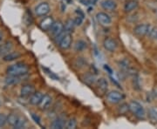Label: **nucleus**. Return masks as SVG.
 Returning <instances> with one entry per match:
<instances>
[{"mask_svg": "<svg viewBox=\"0 0 157 129\" xmlns=\"http://www.w3.org/2000/svg\"><path fill=\"white\" fill-rule=\"evenodd\" d=\"M32 117L33 119L34 120H35V122L36 123H38L39 125H41V122H40V119L39 118V116H37L35 113H32Z\"/></svg>", "mask_w": 157, "mask_h": 129, "instance_id": "32", "label": "nucleus"}, {"mask_svg": "<svg viewBox=\"0 0 157 129\" xmlns=\"http://www.w3.org/2000/svg\"><path fill=\"white\" fill-rule=\"evenodd\" d=\"M44 94L40 92H35L33 95L30 97V103L33 106H39L40 101L42 100Z\"/></svg>", "mask_w": 157, "mask_h": 129, "instance_id": "18", "label": "nucleus"}, {"mask_svg": "<svg viewBox=\"0 0 157 129\" xmlns=\"http://www.w3.org/2000/svg\"><path fill=\"white\" fill-rule=\"evenodd\" d=\"M76 126H77V120L75 118H70L68 120H67L66 128L73 129L76 127Z\"/></svg>", "mask_w": 157, "mask_h": 129, "instance_id": "26", "label": "nucleus"}, {"mask_svg": "<svg viewBox=\"0 0 157 129\" xmlns=\"http://www.w3.org/2000/svg\"><path fill=\"white\" fill-rule=\"evenodd\" d=\"M67 120L62 116H59L53 120V121L51 124V127L53 129H63L66 127Z\"/></svg>", "mask_w": 157, "mask_h": 129, "instance_id": "12", "label": "nucleus"}, {"mask_svg": "<svg viewBox=\"0 0 157 129\" xmlns=\"http://www.w3.org/2000/svg\"><path fill=\"white\" fill-rule=\"evenodd\" d=\"M51 32L52 34V36L54 38H56L57 36H59V34L65 32V28H64V24L60 21H54L52 28H51Z\"/></svg>", "mask_w": 157, "mask_h": 129, "instance_id": "8", "label": "nucleus"}, {"mask_svg": "<svg viewBox=\"0 0 157 129\" xmlns=\"http://www.w3.org/2000/svg\"><path fill=\"white\" fill-rule=\"evenodd\" d=\"M103 45H104V48L110 52L115 51L118 47L117 42L111 38H106L103 41Z\"/></svg>", "mask_w": 157, "mask_h": 129, "instance_id": "9", "label": "nucleus"}, {"mask_svg": "<svg viewBox=\"0 0 157 129\" xmlns=\"http://www.w3.org/2000/svg\"><path fill=\"white\" fill-rule=\"evenodd\" d=\"M74 65L78 68H82L84 67L86 65V61L83 58H78L75 60V62H74Z\"/></svg>", "mask_w": 157, "mask_h": 129, "instance_id": "28", "label": "nucleus"}, {"mask_svg": "<svg viewBox=\"0 0 157 129\" xmlns=\"http://www.w3.org/2000/svg\"><path fill=\"white\" fill-rule=\"evenodd\" d=\"M74 22H73V19H67L65 25H64V28H65V32H68V33H71L74 29Z\"/></svg>", "mask_w": 157, "mask_h": 129, "instance_id": "21", "label": "nucleus"}, {"mask_svg": "<svg viewBox=\"0 0 157 129\" xmlns=\"http://www.w3.org/2000/svg\"><path fill=\"white\" fill-rule=\"evenodd\" d=\"M45 70L46 71V72H47V73L49 74V76H50V77H52V79H55V80H58V79H59V77H57V76L55 75V74H54V73H52V72H50V71H48L47 69H45Z\"/></svg>", "mask_w": 157, "mask_h": 129, "instance_id": "33", "label": "nucleus"}, {"mask_svg": "<svg viewBox=\"0 0 157 129\" xmlns=\"http://www.w3.org/2000/svg\"><path fill=\"white\" fill-rule=\"evenodd\" d=\"M86 43L84 40H78L74 45V50L76 51H83L86 48Z\"/></svg>", "mask_w": 157, "mask_h": 129, "instance_id": "22", "label": "nucleus"}, {"mask_svg": "<svg viewBox=\"0 0 157 129\" xmlns=\"http://www.w3.org/2000/svg\"><path fill=\"white\" fill-rule=\"evenodd\" d=\"M101 6L106 11H113L116 10L117 4L114 0H102L101 2Z\"/></svg>", "mask_w": 157, "mask_h": 129, "instance_id": "14", "label": "nucleus"}, {"mask_svg": "<svg viewBox=\"0 0 157 129\" xmlns=\"http://www.w3.org/2000/svg\"><path fill=\"white\" fill-rule=\"evenodd\" d=\"M156 39H157V36H156Z\"/></svg>", "mask_w": 157, "mask_h": 129, "instance_id": "36", "label": "nucleus"}, {"mask_svg": "<svg viewBox=\"0 0 157 129\" xmlns=\"http://www.w3.org/2000/svg\"><path fill=\"white\" fill-rule=\"evenodd\" d=\"M22 77L23 76H21V77H17V76H10V75H8V77L6 78L5 81H6V85H12L17 84L18 82H20Z\"/></svg>", "mask_w": 157, "mask_h": 129, "instance_id": "20", "label": "nucleus"}, {"mask_svg": "<svg viewBox=\"0 0 157 129\" xmlns=\"http://www.w3.org/2000/svg\"><path fill=\"white\" fill-rule=\"evenodd\" d=\"M52 97L49 95H47V94L44 95L39 105L40 110L45 111V110L49 109L51 107V105H52Z\"/></svg>", "mask_w": 157, "mask_h": 129, "instance_id": "13", "label": "nucleus"}, {"mask_svg": "<svg viewBox=\"0 0 157 129\" xmlns=\"http://www.w3.org/2000/svg\"><path fill=\"white\" fill-rule=\"evenodd\" d=\"M150 25L147 24H141V25H138L137 26H135L134 29V33L138 36V37H144L147 35V32L150 29Z\"/></svg>", "mask_w": 157, "mask_h": 129, "instance_id": "7", "label": "nucleus"}, {"mask_svg": "<svg viewBox=\"0 0 157 129\" xmlns=\"http://www.w3.org/2000/svg\"><path fill=\"white\" fill-rule=\"evenodd\" d=\"M50 6L46 2L39 3L38 6L35 7V14L38 17H45L50 12Z\"/></svg>", "mask_w": 157, "mask_h": 129, "instance_id": "4", "label": "nucleus"}, {"mask_svg": "<svg viewBox=\"0 0 157 129\" xmlns=\"http://www.w3.org/2000/svg\"><path fill=\"white\" fill-rule=\"evenodd\" d=\"M13 45L11 41H6L5 43H2L0 45V56L4 57L6 54H8L12 49Z\"/></svg>", "mask_w": 157, "mask_h": 129, "instance_id": "15", "label": "nucleus"}, {"mask_svg": "<svg viewBox=\"0 0 157 129\" xmlns=\"http://www.w3.org/2000/svg\"><path fill=\"white\" fill-rule=\"evenodd\" d=\"M2 43H3V38L2 36H0V45H2Z\"/></svg>", "mask_w": 157, "mask_h": 129, "instance_id": "35", "label": "nucleus"}, {"mask_svg": "<svg viewBox=\"0 0 157 129\" xmlns=\"http://www.w3.org/2000/svg\"><path fill=\"white\" fill-rule=\"evenodd\" d=\"M149 116L151 117L154 120H156L157 121V111L156 110H154V109H151L149 111Z\"/></svg>", "mask_w": 157, "mask_h": 129, "instance_id": "31", "label": "nucleus"}, {"mask_svg": "<svg viewBox=\"0 0 157 129\" xmlns=\"http://www.w3.org/2000/svg\"><path fill=\"white\" fill-rule=\"evenodd\" d=\"M153 95H154L155 98H156L157 99V87H155V88L154 89V91H153Z\"/></svg>", "mask_w": 157, "mask_h": 129, "instance_id": "34", "label": "nucleus"}, {"mask_svg": "<svg viewBox=\"0 0 157 129\" xmlns=\"http://www.w3.org/2000/svg\"><path fill=\"white\" fill-rule=\"evenodd\" d=\"M97 86L101 93H106L108 89V82L105 78H100L97 80Z\"/></svg>", "mask_w": 157, "mask_h": 129, "instance_id": "17", "label": "nucleus"}, {"mask_svg": "<svg viewBox=\"0 0 157 129\" xmlns=\"http://www.w3.org/2000/svg\"><path fill=\"white\" fill-rule=\"evenodd\" d=\"M20 56H21L20 53L17 52V51H11V52L10 51L8 54H6V55L3 57V60L6 62H11L18 59Z\"/></svg>", "mask_w": 157, "mask_h": 129, "instance_id": "19", "label": "nucleus"}, {"mask_svg": "<svg viewBox=\"0 0 157 129\" xmlns=\"http://www.w3.org/2000/svg\"><path fill=\"white\" fill-rule=\"evenodd\" d=\"M96 19H97V21L98 23L102 25V26H107V25H111V23H112V18L111 17L106 13V12H98L97 14H96Z\"/></svg>", "mask_w": 157, "mask_h": 129, "instance_id": "5", "label": "nucleus"}, {"mask_svg": "<svg viewBox=\"0 0 157 129\" xmlns=\"http://www.w3.org/2000/svg\"><path fill=\"white\" fill-rule=\"evenodd\" d=\"M84 80H85V82L88 85L94 84L96 81L95 77H94L93 74H86V75H85Z\"/></svg>", "mask_w": 157, "mask_h": 129, "instance_id": "27", "label": "nucleus"}, {"mask_svg": "<svg viewBox=\"0 0 157 129\" xmlns=\"http://www.w3.org/2000/svg\"><path fill=\"white\" fill-rule=\"evenodd\" d=\"M107 101H109L110 103H112V104H118V103H120V102H121V101H123L125 96H124L122 93L113 90V91H111V92H109L107 93Z\"/></svg>", "mask_w": 157, "mask_h": 129, "instance_id": "3", "label": "nucleus"}, {"mask_svg": "<svg viewBox=\"0 0 157 129\" xmlns=\"http://www.w3.org/2000/svg\"><path fill=\"white\" fill-rule=\"evenodd\" d=\"M18 117H19V116H18L17 114H16V113H11V114H9V115L7 116V123L13 127L14 125L17 122Z\"/></svg>", "mask_w": 157, "mask_h": 129, "instance_id": "24", "label": "nucleus"}, {"mask_svg": "<svg viewBox=\"0 0 157 129\" xmlns=\"http://www.w3.org/2000/svg\"><path fill=\"white\" fill-rule=\"evenodd\" d=\"M129 110V105L128 104H122L119 107V111L121 113H125L127 111Z\"/></svg>", "mask_w": 157, "mask_h": 129, "instance_id": "30", "label": "nucleus"}, {"mask_svg": "<svg viewBox=\"0 0 157 129\" xmlns=\"http://www.w3.org/2000/svg\"><path fill=\"white\" fill-rule=\"evenodd\" d=\"M25 125H26V121H25V120L19 116L18 119H17V122H16V124L14 125V127H13L16 129H22V128H25Z\"/></svg>", "mask_w": 157, "mask_h": 129, "instance_id": "25", "label": "nucleus"}, {"mask_svg": "<svg viewBox=\"0 0 157 129\" xmlns=\"http://www.w3.org/2000/svg\"><path fill=\"white\" fill-rule=\"evenodd\" d=\"M28 72V66L23 62H18V63L14 64V65H11L6 69L7 75H10V76L21 77V76H25V74H27Z\"/></svg>", "mask_w": 157, "mask_h": 129, "instance_id": "1", "label": "nucleus"}, {"mask_svg": "<svg viewBox=\"0 0 157 129\" xmlns=\"http://www.w3.org/2000/svg\"><path fill=\"white\" fill-rule=\"evenodd\" d=\"M129 110L135 114L137 118L144 119L146 117V112L144 107L137 101H131L129 103Z\"/></svg>", "mask_w": 157, "mask_h": 129, "instance_id": "2", "label": "nucleus"}, {"mask_svg": "<svg viewBox=\"0 0 157 129\" xmlns=\"http://www.w3.org/2000/svg\"><path fill=\"white\" fill-rule=\"evenodd\" d=\"M72 42H73V36H72V34L66 32V34L64 35V37L62 38V40L59 41V45L63 50H67V49H69L71 47Z\"/></svg>", "mask_w": 157, "mask_h": 129, "instance_id": "6", "label": "nucleus"}, {"mask_svg": "<svg viewBox=\"0 0 157 129\" xmlns=\"http://www.w3.org/2000/svg\"><path fill=\"white\" fill-rule=\"evenodd\" d=\"M35 93V88L33 85H24L20 89V95L22 98H30Z\"/></svg>", "mask_w": 157, "mask_h": 129, "instance_id": "10", "label": "nucleus"}, {"mask_svg": "<svg viewBox=\"0 0 157 129\" xmlns=\"http://www.w3.org/2000/svg\"><path fill=\"white\" fill-rule=\"evenodd\" d=\"M138 6H139V4L136 0H128L124 5V11L128 13L132 12V11H134L137 9Z\"/></svg>", "mask_w": 157, "mask_h": 129, "instance_id": "16", "label": "nucleus"}, {"mask_svg": "<svg viewBox=\"0 0 157 129\" xmlns=\"http://www.w3.org/2000/svg\"><path fill=\"white\" fill-rule=\"evenodd\" d=\"M76 12L78 13V15L74 17L73 22H74V25H75L76 26H79V25H81V24L83 23V20H84V14H83L80 11H77Z\"/></svg>", "mask_w": 157, "mask_h": 129, "instance_id": "23", "label": "nucleus"}, {"mask_svg": "<svg viewBox=\"0 0 157 129\" xmlns=\"http://www.w3.org/2000/svg\"><path fill=\"white\" fill-rule=\"evenodd\" d=\"M7 123V116L5 113H0V127H5Z\"/></svg>", "mask_w": 157, "mask_h": 129, "instance_id": "29", "label": "nucleus"}, {"mask_svg": "<svg viewBox=\"0 0 157 129\" xmlns=\"http://www.w3.org/2000/svg\"><path fill=\"white\" fill-rule=\"evenodd\" d=\"M53 23H54V20L52 17L50 16H47V17L45 16V17L39 23V26L43 31H50Z\"/></svg>", "mask_w": 157, "mask_h": 129, "instance_id": "11", "label": "nucleus"}]
</instances>
